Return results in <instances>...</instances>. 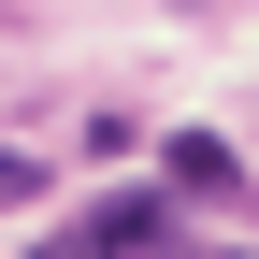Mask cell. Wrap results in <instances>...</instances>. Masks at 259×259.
<instances>
[{
	"label": "cell",
	"instance_id": "obj_1",
	"mask_svg": "<svg viewBox=\"0 0 259 259\" xmlns=\"http://www.w3.org/2000/svg\"><path fill=\"white\" fill-rule=\"evenodd\" d=\"M158 231H173V202H101V216L72 231V259H144Z\"/></svg>",
	"mask_w": 259,
	"mask_h": 259
},
{
	"label": "cell",
	"instance_id": "obj_2",
	"mask_svg": "<svg viewBox=\"0 0 259 259\" xmlns=\"http://www.w3.org/2000/svg\"><path fill=\"white\" fill-rule=\"evenodd\" d=\"M173 202H245V158L202 144V130H173Z\"/></svg>",
	"mask_w": 259,
	"mask_h": 259
},
{
	"label": "cell",
	"instance_id": "obj_3",
	"mask_svg": "<svg viewBox=\"0 0 259 259\" xmlns=\"http://www.w3.org/2000/svg\"><path fill=\"white\" fill-rule=\"evenodd\" d=\"M29 187H44V158H29V144H0V216H15Z\"/></svg>",
	"mask_w": 259,
	"mask_h": 259
},
{
	"label": "cell",
	"instance_id": "obj_4",
	"mask_svg": "<svg viewBox=\"0 0 259 259\" xmlns=\"http://www.w3.org/2000/svg\"><path fill=\"white\" fill-rule=\"evenodd\" d=\"M144 259H187V245H173V231H158V245H144Z\"/></svg>",
	"mask_w": 259,
	"mask_h": 259
}]
</instances>
